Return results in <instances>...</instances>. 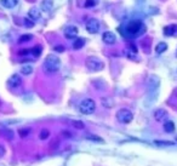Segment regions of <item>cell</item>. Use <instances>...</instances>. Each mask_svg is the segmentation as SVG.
I'll return each mask as SVG.
<instances>
[{"instance_id":"obj_18","label":"cell","mask_w":177,"mask_h":166,"mask_svg":"<svg viewBox=\"0 0 177 166\" xmlns=\"http://www.w3.org/2000/svg\"><path fill=\"white\" fill-rule=\"evenodd\" d=\"M166 50H167V44L166 43H159V44L156 45V47H155V52L158 54V55H161V54H164Z\"/></svg>"},{"instance_id":"obj_17","label":"cell","mask_w":177,"mask_h":166,"mask_svg":"<svg viewBox=\"0 0 177 166\" xmlns=\"http://www.w3.org/2000/svg\"><path fill=\"white\" fill-rule=\"evenodd\" d=\"M164 130H165L167 133L174 132V131H175V124H174V121L167 120V121L164 122Z\"/></svg>"},{"instance_id":"obj_28","label":"cell","mask_w":177,"mask_h":166,"mask_svg":"<svg viewBox=\"0 0 177 166\" xmlns=\"http://www.w3.org/2000/svg\"><path fill=\"white\" fill-rule=\"evenodd\" d=\"M24 26L26 27H28V28H32V27H34V23L32 20H28V18H24Z\"/></svg>"},{"instance_id":"obj_24","label":"cell","mask_w":177,"mask_h":166,"mask_svg":"<svg viewBox=\"0 0 177 166\" xmlns=\"http://www.w3.org/2000/svg\"><path fill=\"white\" fill-rule=\"evenodd\" d=\"M49 136H50V131H49L47 129H43L39 137H40V140H47V138H49Z\"/></svg>"},{"instance_id":"obj_8","label":"cell","mask_w":177,"mask_h":166,"mask_svg":"<svg viewBox=\"0 0 177 166\" xmlns=\"http://www.w3.org/2000/svg\"><path fill=\"white\" fill-rule=\"evenodd\" d=\"M167 116H169L167 111H166L165 109H163V108H159V109H156V111H154V119L156 121H160V122L167 121Z\"/></svg>"},{"instance_id":"obj_7","label":"cell","mask_w":177,"mask_h":166,"mask_svg":"<svg viewBox=\"0 0 177 166\" xmlns=\"http://www.w3.org/2000/svg\"><path fill=\"white\" fill-rule=\"evenodd\" d=\"M7 84H9V86L11 89H16V88H18V86L22 85V79H21V77L18 74H12L11 77L9 78Z\"/></svg>"},{"instance_id":"obj_13","label":"cell","mask_w":177,"mask_h":166,"mask_svg":"<svg viewBox=\"0 0 177 166\" xmlns=\"http://www.w3.org/2000/svg\"><path fill=\"white\" fill-rule=\"evenodd\" d=\"M177 32V24H169L164 28V34L166 36H171Z\"/></svg>"},{"instance_id":"obj_23","label":"cell","mask_w":177,"mask_h":166,"mask_svg":"<svg viewBox=\"0 0 177 166\" xmlns=\"http://www.w3.org/2000/svg\"><path fill=\"white\" fill-rule=\"evenodd\" d=\"M72 124H73V126H74L75 129H79V130H84V129H85L84 122L80 121V120H75V121H73Z\"/></svg>"},{"instance_id":"obj_15","label":"cell","mask_w":177,"mask_h":166,"mask_svg":"<svg viewBox=\"0 0 177 166\" xmlns=\"http://www.w3.org/2000/svg\"><path fill=\"white\" fill-rule=\"evenodd\" d=\"M28 15H29V17L32 18V20H38V18H40V16H41V13H40V10L38 9V7H32L29 12H28Z\"/></svg>"},{"instance_id":"obj_32","label":"cell","mask_w":177,"mask_h":166,"mask_svg":"<svg viewBox=\"0 0 177 166\" xmlns=\"http://www.w3.org/2000/svg\"><path fill=\"white\" fill-rule=\"evenodd\" d=\"M63 136H65V137H68V138H70V137H72V133L69 132V131H63Z\"/></svg>"},{"instance_id":"obj_12","label":"cell","mask_w":177,"mask_h":166,"mask_svg":"<svg viewBox=\"0 0 177 166\" xmlns=\"http://www.w3.org/2000/svg\"><path fill=\"white\" fill-rule=\"evenodd\" d=\"M18 4V0H0V5L5 9H12Z\"/></svg>"},{"instance_id":"obj_21","label":"cell","mask_w":177,"mask_h":166,"mask_svg":"<svg viewBox=\"0 0 177 166\" xmlns=\"http://www.w3.org/2000/svg\"><path fill=\"white\" fill-rule=\"evenodd\" d=\"M41 51H43V47H41V45H36V46H34L33 49L31 50V52L33 54L34 57H39V56L41 55Z\"/></svg>"},{"instance_id":"obj_9","label":"cell","mask_w":177,"mask_h":166,"mask_svg":"<svg viewBox=\"0 0 177 166\" xmlns=\"http://www.w3.org/2000/svg\"><path fill=\"white\" fill-rule=\"evenodd\" d=\"M102 40H103L104 44L113 45L115 44V41H117V36L113 32H104L102 34Z\"/></svg>"},{"instance_id":"obj_30","label":"cell","mask_w":177,"mask_h":166,"mask_svg":"<svg viewBox=\"0 0 177 166\" xmlns=\"http://www.w3.org/2000/svg\"><path fill=\"white\" fill-rule=\"evenodd\" d=\"M55 51H57V52H63L65 51V46L57 45V46H55Z\"/></svg>"},{"instance_id":"obj_26","label":"cell","mask_w":177,"mask_h":166,"mask_svg":"<svg viewBox=\"0 0 177 166\" xmlns=\"http://www.w3.org/2000/svg\"><path fill=\"white\" fill-rule=\"evenodd\" d=\"M154 143L156 145H175L174 142H170V141H155Z\"/></svg>"},{"instance_id":"obj_25","label":"cell","mask_w":177,"mask_h":166,"mask_svg":"<svg viewBox=\"0 0 177 166\" xmlns=\"http://www.w3.org/2000/svg\"><path fill=\"white\" fill-rule=\"evenodd\" d=\"M86 140H91L93 142H100V143H103V140L101 137H97V136H92V135H88L86 136Z\"/></svg>"},{"instance_id":"obj_16","label":"cell","mask_w":177,"mask_h":166,"mask_svg":"<svg viewBox=\"0 0 177 166\" xmlns=\"http://www.w3.org/2000/svg\"><path fill=\"white\" fill-rule=\"evenodd\" d=\"M41 9L45 12H51V10H52V0H43Z\"/></svg>"},{"instance_id":"obj_2","label":"cell","mask_w":177,"mask_h":166,"mask_svg":"<svg viewBox=\"0 0 177 166\" xmlns=\"http://www.w3.org/2000/svg\"><path fill=\"white\" fill-rule=\"evenodd\" d=\"M146 32V26L140 20H132L126 24V34L130 36H138Z\"/></svg>"},{"instance_id":"obj_10","label":"cell","mask_w":177,"mask_h":166,"mask_svg":"<svg viewBox=\"0 0 177 166\" xmlns=\"http://www.w3.org/2000/svg\"><path fill=\"white\" fill-rule=\"evenodd\" d=\"M78 28L75 26H67L66 28H65V35H66V38L68 39H75L78 35Z\"/></svg>"},{"instance_id":"obj_1","label":"cell","mask_w":177,"mask_h":166,"mask_svg":"<svg viewBox=\"0 0 177 166\" xmlns=\"http://www.w3.org/2000/svg\"><path fill=\"white\" fill-rule=\"evenodd\" d=\"M61 68V59L56 55H47L43 63V69L49 74L57 73Z\"/></svg>"},{"instance_id":"obj_19","label":"cell","mask_w":177,"mask_h":166,"mask_svg":"<svg viewBox=\"0 0 177 166\" xmlns=\"http://www.w3.org/2000/svg\"><path fill=\"white\" fill-rule=\"evenodd\" d=\"M84 45H85V40H84L83 38H78V39L74 40V43H73V49L79 50V49H81Z\"/></svg>"},{"instance_id":"obj_4","label":"cell","mask_w":177,"mask_h":166,"mask_svg":"<svg viewBox=\"0 0 177 166\" xmlns=\"http://www.w3.org/2000/svg\"><path fill=\"white\" fill-rule=\"evenodd\" d=\"M117 119L122 124H129V122L132 121L133 119L132 111L126 109V108H122V109H119L117 111Z\"/></svg>"},{"instance_id":"obj_14","label":"cell","mask_w":177,"mask_h":166,"mask_svg":"<svg viewBox=\"0 0 177 166\" xmlns=\"http://www.w3.org/2000/svg\"><path fill=\"white\" fill-rule=\"evenodd\" d=\"M101 103L106 108H113L114 107V100L111 98V97H102L101 98Z\"/></svg>"},{"instance_id":"obj_5","label":"cell","mask_w":177,"mask_h":166,"mask_svg":"<svg viewBox=\"0 0 177 166\" xmlns=\"http://www.w3.org/2000/svg\"><path fill=\"white\" fill-rule=\"evenodd\" d=\"M86 67H88V70L91 72H100L103 69V62L101 61L100 58H96V57H88L86 59Z\"/></svg>"},{"instance_id":"obj_11","label":"cell","mask_w":177,"mask_h":166,"mask_svg":"<svg viewBox=\"0 0 177 166\" xmlns=\"http://www.w3.org/2000/svg\"><path fill=\"white\" fill-rule=\"evenodd\" d=\"M160 85V79L156 77V75H151L149 79H148V88L151 91H154L159 88Z\"/></svg>"},{"instance_id":"obj_6","label":"cell","mask_w":177,"mask_h":166,"mask_svg":"<svg viewBox=\"0 0 177 166\" xmlns=\"http://www.w3.org/2000/svg\"><path fill=\"white\" fill-rule=\"evenodd\" d=\"M100 22H98V20H96V18H90L88 22H86V26H85V28H86V31H88L90 34H96L98 31H100Z\"/></svg>"},{"instance_id":"obj_3","label":"cell","mask_w":177,"mask_h":166,"mask_svg":"<svg viewBox=\"0 0 177 166\" xmlns=\"http://www.w3.org/2000/svg\"><path fill=\"white\" fill-rule=\"evenodd\" d=\"M96 109V103L95 101L91 100V98H85L80 103L79 106V111L81 114H85V115H88V114H92Z\"/></svg>"},{"instance_id":"obj_34","label":"cell","mask_w":177,"mask_h":166,"mask_svg":"<svg viewBox=\"0 0 177 166\" xmlns=\"http://www.w3.org/2000/svg\"><path fill=\"white\" fill-rule=\"evenodd\" d=\"M174 96H175V97L177 98V89L174 90Z\"/></svg>"},{"instance_id":"obj_29","label":"cell","mask_w":177,"mask_h":166,"mask_svg":"<svg viewBox=\"0 0 177 166\" xmlns=\"http://www.w3.org/2000/svg\"><path fill=\"white\" fill-rule=\"evenodd\" d=\"M97 2H96V0H86V2H85V6L86 7H91V6H95Z\"/></svg>"},{"instance_id":"obj_22","label":"cell","mask_w":177,"mask_h":166,"mask_svg":"<svg viewBox=\"0 0 177 166\" xmlns=\"http://www.w3.org/2000/svg\"><path fill=\"white\" fill-rule=\"evenodd\" d=\"M31 39H32V35H31V34H24V35H22V36L18 39V43H20V44L27 43V41H29Z\"/></svg>"},{"instance_id":"obj_27","label":"cell","mask_w":177,"mask_h":166,"mask_svg":"<svg viewBox=\"0 0 177 166\" xmlns=\"http://www.w3.org/2000/svg\"><path fill=\"white\" fill-rule=\"evenodd\" d=\"M18 133L21 137H26L28 133H29V129H20L18 130Z\"/></svg>"},{"instance_id":"obj_20","label":"cell","mask_w":177,"mask_h":166,"mask_svg":"<svg viewBox=\"0 0 177 166\" xmlns=\"http://www.w3.org/2000/svg\"><path fill=\"white\" fill-rule=\"evenodd\" d=\"M32 73H33V67L29 64H26L21 68V74H23V75H31Z\"/></svg>"},{"instance_id":"obj_33","label":"cell","mask_w":177,"mask_h":166,"mask_svg":"<svg viewBox=\"0 0 177 166\" xmlns=\"http://www.w3.org/2000/svg\"><path fill=\"white\" fill-rule=\"evenodd\" d=\"M29 52H31V50H27V49H24V50H21L20 55H27V54H29Z\"/></svg>"},{"instance_id":"obj_31","label":"cell","mask_w":177,"mask_h":166,"mask_svg":"<svg viewBox=\"0 0 177 166\" xmlns=\"http://www.w3.org/2000/svg\"><path fill=\"white\" fill-rule=\"evenodd\" d=\"M4 155H5V149H4L2 145H0V159H1Z\"/></svg>"}]
</instances>
